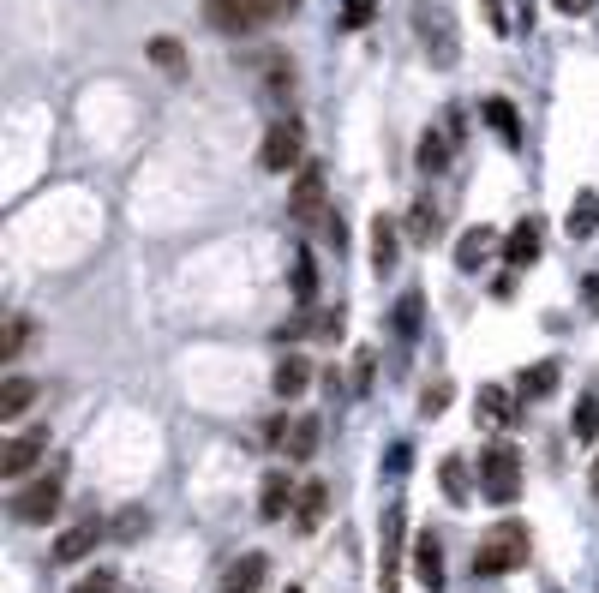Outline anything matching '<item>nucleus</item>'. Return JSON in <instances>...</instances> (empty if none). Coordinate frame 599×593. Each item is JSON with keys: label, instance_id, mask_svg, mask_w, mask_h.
Here are the masks:
<instances>
[{"label": "nucleus", "instance_id": "obj_24", "mask_svg": "<svg viewBox=\"0 0 599 593\" xmlns=\"http://www.w3.org/2000/svg\"><path fill=\"white\" fill-rule=\"evenodd\" d=\"M144 54H150V66H156V72H168V78H186V72H192L186 48H180L174 36H150V48H144Z\"/></svg>", "mask_w": 599, "mask_h": 593}, {"label": "nucleus", "instance_id": "obj_22", "mask_svg": "<svg viewBox=\"0 0 599 593\" xmlns=\"http://www.w3.org/2000/svg\"><path fill=\"white\" fill-rule=\"evenodd\" d=\"M480 114L492 120V132H498L510 150L522 144V114H516V102H510V96H486V108H480Z\"/></svg>", "mask_w": 599, "mask_h": 593}, {"label": "nucleus", "instance_id": "obj_3", "mask_svg": "<svg viewBox=\"0 0 599 593\" xmlns=\"http://www.w3.org/2000/svg\"><path fill=\"white\" fill-rule=\"evenodd\" d=\"M60 486H66V468H54V474H36V480H18V492H12V522H24V528H42L48 516H60Z\"/></svg>", "mask_w": 599, "mask_h": 593}, {"label": "nucleus", "instance_id": "obj_27", "mask_svg": "<svg viewBox=\"0 0 599 593\" xmlns=\"http://www.w3.org/2000/svg\"><path fill=\"white\" fill-rule=\"evenodd\" d=\"M438 480H444V498H450V504H468L474 480H468V462H462V456H444V462H438Z\"/></svg>", "mask_w": 599, "mask_h": 593}, {"label": "nucleus", "instance_id": "obj_36", "mask_svg": "<svg viewBox=\"0 0 599 593\" xmlns=\"http://www.w3.org/2000/svg\"><path fill=\"white\" fill-rule=\"evenodd\" d=\"M114 534H120V540H138V534H150V516H144V510H126V516L114 522Z\"/></svg>", "mask_w": 599, "mask_h": 593}, {"label": "nucleus", "instance_id": "obj_35", "mask_svg": "<svg viewBox=\"0 0 599 593\" xmlns=\"http://www.w3.org/2000/svg\"><path fill=\"white\" fill-rule=\"evenodd\" d=\"M318 234H324V246H336V252L348 246V228H342V216H336V210H324V216H318Z\"/></svg>", "mask_w": 599, "mask_h": 593}, {"label": "nucleus", "instance_id": "obj_33", "mask_svg": "<svg viewBox=\"0 0 599 593\" xmlns=\"http://www.w3.org/2000/svg\"><path fill=\"white\" fill-rule=\"evenodd\" d=\"M576 438H582V444H594V438H599V402H594V396L576 402Z\"/></svg>", "mask_w": 599, "mask_h": 593}, {"label": "nucleus", "instance_id": "obj_4", "mask_svg": "<svg viewBox=\"0 0 599 593\" xmlns=\"http://www.w3.org/2000/svg\"><path fill=\"white\" fill-rule=\"evenodd\" d=\"M258 168H264V174H300V168H306V132H300V120H276V126H264Z\"/></svg>", "mask_w": 599, "mask_h": 593}, {"label": "nucleus", "instance_id": "obj_6", "mask_svg": "<svg viewBox=\"0 0 599 593\" xmlns=\"http://www.w3.org/2000/svg\"><path fill=\"white\" fill-rule=\"evenodd\" d=\"M48 444H54V432H48V426H24V432H12V438L0 444V480H12V486H18V480H24V474L48 456Z\"/></svg>", "mask_w": 599, "mask_h": 593}, {"label": "nucleus", "instance_id": "obj_31", "mask_svg": "<svg viewBox=\"0 0 599 593\" xmlns=\"http://www.w3.org/2000/svg\"><path fill=\"white\" fill-rule=\"evenodd\" d=\"M30 342V318H6V342H0V366H12Z\"/></svg>", "mask_w": 599, "mask_h": 593}, {"label": "nucleus", "instance_id": "obj_12", "mask_svg": "<svg viewBox=\"0 0 599 593\" xmlns=\"http://www.w3.org/2000/svg\"><path fill=\"white\" fill-rule=\"evenodd\" d=\"M414 24H420V36H426L432 60H438V66H450V60H456V36H450V12H438V6H420V12H414Z\"/></svg>", "mask_w": 599, "mask_h": 593}, {"label": "nucleus", "instance_id": "obj_29", "mask_svg": "<svg viewBox=\"0 0 599 593\" xmlns=\"http://www.w3.org/2000/svg\"><path fill=\"white\" fill-rule=\"evenodd\" d=\"M420 318H426V300H420V288H408V294L396 300V336L414 342V336H420Z\"/></svg>", "mask_w": 599, "mask_h": 593}, {"label": "nucleus", "instance_id": "obj_34", "mask_svg": "<svg viewBox=\"0 0 599 593\" xmlns=\"http://www.w3.org/2000/svg\"><path fill=\"white\" fill-rule=\"evenodd\" d=\"M378 12V0H342V30H366Z\"/></svg>", "mask_w": 599, "mask_h": 593}, {"label": "nucleus", "instance_id": "obj_19", "mask_svg": "<svg viewBox=\"0 0 599 593\" xmlns=\"http://www.w3.org/2000/svg\"><path fill=\"white\" fill-rule=\"evenodd\" d=\"M30 402H36V384L30 378H0V426H18L24 414H30Z\"/></svg>", "mask_w": 599, "mask_h": 593}, {"label": "nucleus", "instance_id": "obj_20", "mask_svg": "<svg viewBox=\"0 0 599 593\" xmlns=\"http://www.w3.org/2000/svg\"><path fill=\"white\" fill-rule=\"evenodd\" d=\"M324 516H330V486H324V480H306V486H300V504H294V528L312 534Z\"/></svg>", "mask_w": 599, "mask_h": 593}, {"label": "nucleus", "instance_id": "obj_41", "mask_svg": "<svg viewBox=\"0 0 599 593\" xmlns=\"http://www.w3.org/2000/svg\"><path fill=\"white\" fill-rule=\"evenodd\" d=\"M408 468H414V450H408V444H396V450H390V474H408Z\"/></svg>", "mask_w": 599, "mask_h": 593}, {"label": "nucleus", "instance_id": "obj_30", "mask_svg": "<svg viewBox=\"0 0 599 593\" xmlns=\"http://www.w3.org/2000/svg\"><path fill=\"white\" fill-rule=\"evenodd\" d=\"M450 402H456V384H450V378H432V384L420 390V414H432V420H438Z\"/></svg>", "mask_w": 599, "mask_h": 593}, {"label": "nucleus", "instance_id": "obj_44", "mask_svg": "<svg viewBox=\"0 0 599 593\" xmlns=\"http://www.w3.org/2000/svg\"><path fill=\"white\" fill-rule=\"evenodd\" d=\"M594 498H599V462H594Z\"/></svg>", "mask_w": 599, "mask_h": 593}, {"label": "nucleus", "instance_id": "obj_37", "mask_svg": "<svg viewBox=\"0 0 599 593\" xmlns=\"http://www.w3.org/2000/svg\"><path fill=\"white\" fill-rule=\"evenodd\" d=\"M372 366H378V354L360 348V354H354V390H372Z\"/></svg>", "mask_w": 599, "mask_h": 593}, {"label": "nucleus", "instance_id": "obj_16", "mask_svg": "<svg viewBox=\"0 0 599 593\" xmlns=\"http://www.w3.org/2000/svg\"><path fill=\"white\" fill-rule=\"evenodd\" d=\"M408 564H414V576H420L432 593L444 588V546H438V534H420L414 552H408Z\"/></svg>", "mask_w": 599, "mask_h": 593}, {"label": "nucleus", "instance_id": "obj_11", "mask_svg": "<svg viewBox=\"0 0 599 593\" xmlns=\"http://www.w3.org/2000/svg\"><path fill=\"white\" fill-rule=\"evenodd\" d=\"M540 246H546V228L528 216V222H516L510 234H504V270H528L534 258H540Z\"/></svg>", "mask_w": 599, "mask_h": 593}, {"label": "nucleus", "instance_id": "obj_43", "mask_svg": "<svg viewBox=\"0 0 599 593\" xmlns=\"http://www.w3.org/2000/svg\"><path fill=\"white\" fill-rule=\"evenodd\" d=\"M582 294H588V306L599 312V276H588V288H582Z\"/></svg>", "mask_w": 599, "mask_h": 593}, {"label": "nucleus", "instance_id": "obj_5", "mask_svg": "<svg viewBox=\"0 0 599 593\" xmlns=\"http://www.w3.org/2000/svg\"><path fill=\"white\" fill-rule=\"evenodd\" d=\"M480 492H486L492 504H516V498H522V456H516L510 444L480 450Z\"/></svg>", "mask_w": 599, "mask_h": 593}, {"label": "nucleus", "instance_id": "obj_28", "mask_svg": "<svg viewBox=\"0 0 599 593\" xmlns=\"http://www.w3.org/2000/svg\"><path fill=\"white\" fill-rule=\"evenodd\" d=\"M450 150H456L450 132H426V138H420V174H444V168H450Z\"/></svg>", "mask_w": 599, "mask_h": 593}, {"label": "nucleus", "instance_id": "obj_26", "mask_svg": "<svg viewBox=\"0 0 599 593\" xmlns=\"http://www.w3.org/2000/svg\"><path fill=\"white\" fill-rule=\"evenodd\" d=\"M288 288H294V300H300V306H312V300H318V264H312V252H306V246L294 252V276H288Z\"/></svg>", "mask_w": 599, "mask_h": 593}, {"label": "nucleus", "instance_id": "obj_23", "mask_svg": "<svg viewBox=\"0 0 599 593\" xmlns=\"http://www.w3.org/2000/svg\"><path fill=\"white\" fill-rule=\"evenodd\" d=\"M474 402H480V414H486V420H498V426H522V408H516V396H510L504 384H480V396H474Z\"/></svg>", "mask_w": 599, "mask_h": 593}, {"label": "nucleus", "instance_id": "obj_10", "mask_svg": "<svg viewBox=\"0 0 599 593\" xmlns=\"http://www.w3.org/2000/svg\"><path fill=\"white\" fill-rule=\"evenodd\" d=\"M294 504H300V486L288 480V468H270L264 486H258V516H264V522H282Z\"/></svg>", "mask_w": 599, "mask_h": 593}, {"label": "nucleus", "instance_id": "obj_25", "mask_svg": "<svg viewBox=\"0 0 599 593\" xmlns=\"http://www.w3.org/2000/svg\"><path fill=\"white\" fill-rule=\"evenodd\" d=\"M558 384H564L558 360H540V366H528V372H522V384H516V390H522V402H546Z\"/></svg>", "mask_w": 599, "mask_h": 593}, {"label": "nucleus", "instance_id": "obj_13", "mask_svg": "<svg viewBox=\"0 0 599 593\" xmlns=\"http://www.w3.org/2000/svg\"><path fill=\"white\" fill-rule=\"evenodd\" d=\"M312 378H318V372H312V360H306V354H282V360H276V372H270V390H276L282 402H294V396H306V390H312Z\"/></svg>", "mask_w": 599, "mask_h": 593}, {"label": "nucleus", "instance_id": "obj_15", "mask_svg": "<svg viewBox=\"0 0 599 593\" xmlns=\"http://www.w3.org/2000/svg\"><path fill=\"white\" fill-rule=\"evenodd\" d=\"M318 438H324L318 414H294V426H288V438H282V456H288V468H294V462H312Z\"/></svg>", "mask_w": 599, "mask_h": 593}, {"label": "nucleus", "instance_id": "obj_40", "mask_svg": "<svg viewBox=\"0 0 599 593\" xmlns=\"http://www.w3.org/2000/svg\"><path fill=\"white\" fill-rule=\"evenodd\" d=\"M72 593H114V576H108V570H96V576H84Z\"/></svg>", "mask_w": 599, "mask_h": 593}, {"label": "nucleus", "instance_id": "obj_7", "mask_svg": "<svg viewBox=\"0 0 599 593\" xmlns=\"http://www.w3.org/2000/svg\"><path fill=\"white\" fill-rule=\"evenodd\" d=\"M402 534H408V516H402V504H390L384 510V546H378V593L402 588Z\"/></svg>", "mask_w": 599, "mask_h": 593}, {"label": "nucleus", "instance_id": "obj_18", "mask_svg": "<svg viewBox=\"0 0 599 593\" xmlns=\"http://www.w3.org/2000/svg\"><path fill=\"white\" fill-rule=\"evenodd\" d=\"M492 246H498L492 228H468V234L456 240V270H462V276H480V264L492 258Z\"/></svg>", "mask_w": 599, "mask_h": 593}, {"label": "nucleus", "instance_id": "obj_2", "mask_svg": "<svg viewBox=\"0 0 599 593\" xmlns=\"http://www.w3.org/2000/svg\"><path fill=\"white\" fill-rule=\"evenodd\" d=\"M528 564V528L510 516V522H498L480 546H474V576L480 582H492V576H510V570H522Z\"/></svg>", "mask_w": 599, "mask_h": 593}, {"label": "nucleus", "instance_id": "obj_21", "mask_svg": "<svg viewBox=\"0 0 599 593\" xmlns=\"http://www.w3.org/2000/svg\"><path fill=\"white\" fill-rule=\"evenodd\" d=\"M564 234L570 240H594L599 234V192H576L570 210H564Z\"/></svg>", "mask_w": 599, "mask_h": 593}, {"label": "nucleus", "instance_id": "obj_8", "mask_svg": "<svg viewBox=\"0 0 599 593\" xmlns=\"http://www.w3.org/2000/svg\"><path fill=\"white\" fill-rule=\"evenodd\" d=\"M330 204H324V168L318 162H306L300 174H294V192H288V222H318Z\"/></svg>", "mask_w": 599, "mask_h": 593}, {"label": "nucleus", "instance_id": "obj_1", "mask_svg": "<svg viewBox=\"0 0 599 593\" xmlns=\"http://www.w3.org/2000/svg\"><path fill=\"white\" fill-rule=\"evenodd\" d=\"M288 12H300V0H204V24L222 36H252Z\"/></svg>", "mask_w": 599, "mask_h": 593}, {"label": "nucleus", "instance_id": "obj_39", "mask_svg": "<svg viewBox=\"0 0 599 593\" xmlns=\"http://www.w3.org/2000/svg\"><path fill=\"white\" fill-rule=\"evenodd\" d=\"M312 330H318V336H330V342H336V336H342V306H336V312H318V324H312Z\"/></svg>", "mask_w": 599, "mask_h": 593}, {"label": "nucleus", "instance_id": "obj_9", "mask_svg": "<svg viewBox=\"0 0 599 593\" xmlns=\"http://www.w3.org/2000/svg\"><path fill=\"white\" fill-rule=\"evenodd\" d=\"M96 546H102V522H72L54 546H48V564H60V570H72V564H84V558H96Z\"/></svg>", "mask_w": 599, "mask_h": 593}, {"label": "nucleus", "instance_id": "obj_14", "mask_svg": "<svg viewBox=\"0 0 599 593\" xmlns=\"http://www.w3.org/2000/svg\"><path fill=\"white\" fill-rule=\"evenodd\" d=\"M264 576H270V558H264V552H240V558L222 570L216 588H222V593H258V588H264Z\"/></svg>", "mask_w": 599, "mask_h": 593}, {"label": "nucleus", "instance_id": "obj_45", "mask_svg": "<svg viewBox=\"0 0 599 593\" xmlns=\"http://www.w3.org/2000/svg\"><path fill=\"white\" fill-rule=\"evenodd\" d=\"M288 593H300V588H288Z\"/></svg>", "mask_w": 599, "mask_h": 593}, {"label": "nucleus", "instance_id": "obj_42", "mask_svg": "<svg viewBox=\"0 0 599 593\" xmlns=\"http://www.w3.org/2000/svg\"><path fill=\"white\" fill-rule=\"evenodd\" d=\"M558 12H570V18H582V12H594V0H552Z\"/></svg>", "mask_w": 599, "mask_h": 593}, {"label": "nucleus", "instance_id": "obj_32", "mask_svg": "<svg viewBox=\"0 0 599 593\" xmlns=\"http://www.w3.org/2000/svg\"><path fill=\"white\" fill-rule=\"evenodd\" d=\"M408 240H438V210H432V204H414V210H408Z\"/></svg>", "mask_w": 599, "mask_h": 593}, {"label": "nucleus", "instance_id": "obj_17", "mask_svg": "<svg viewBox=\"0 0 599 593\" xmlns=\"http://www.w3.org/2000/svg\"><path fill=\"white\" fill-rule=\"evenodd\" d=\"M396 252H402V228L396 216H372V270H396Z\"/></svg>", "mask_w": 599, "mask_h": 593}, {"label": "nucleus", "instance_id": "obj_38", "mask_svg": "<svg viewBox=\"0 0 599 593\" xmlns=\"http://www.w3.org/2000/svg\"><path fill=\"white\" fill-rule=\"evenodd\" d=\"M486 18H492V30H498V36H516V24H510V12H504V0H486Z\"/></svg>", "mask_w": 599, "mask_h": 593}]
</instances>
